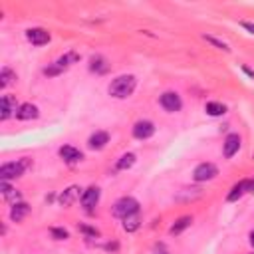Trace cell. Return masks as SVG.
<instances>
[{
	"label": "cell",
	"mask_w": 254,
	"mask_h": 254,
	"mask_svg": "<svg viewBox=\"0 0 254 254\" xmlns=\"http://www.w3.org/2000/svg\"><path fill=\"white\" fill-rule=\"evenodd\" d=\"M135 85H137L135 75H119L109 83V95L117 99H125L135 91Z\"/></svg>",
	"instance_id": "obj_1"
},
{
	"label": "cell",
	"mask_w": 254,
	"mask_h": 254,
	"mask_svg": "<svg viewBox=\"0 0 254 254\" xmlns=\"http://www.w3.org/2000/svg\"><path fill=\"white\" fill-rule=\"evenodd\" d=\"M30 167V159H20L16 163H4L0 167V179L2 181H10V179H18L22 177V173Z\"/></svg>",
	"instance_id": "obj_2"
},
{
	"label": "cell",
	"mask_w": 254,
	"mask_h": 254,
	"mask_svg": "<svg viewBox=\"0 0 254 254\" xmlns=\"http://www.w3.org/2000/svg\"><path fill=\"white\" fill-rule=\"evenodd\" d=\"M113 216L115 218H125V216H129V214H133V212H139V202L135 200V198H131V196H123V198H119L115 204H113Z\"/></svg>",
	"instance_id": "obj_3"
},
{
	"label": "cell",
	"mask_w": 254,
	"mask_h": 254,
	"mask_svg": "<svg viewBox=\"0 0 254 254\" xmlns=\"http://www.w3.org/2000/svg\"><path fill=\"white\" fill-rule=\"evenodd\" d=\"M216 175H218V169H216V165H212V163H200V165H196V169L192 171V179H194L196 183L212 181Z\"/></svg>",
	"instance_id": "obj_4"
},
{
	"label": "cell",
	"mask_w": 254,
	"mask_h": 254,
	"mask_svg": "<svg viewBox=\"0 0 254 254\" xmlns=\"http://www.w3.org/2000/svg\"><path fill=\"white\" fill-rule=\"evenodd\" d=\"M161 107H163L165 111H169V113H175V111H179V109L183 107V101H181L179 93H175V91H165V93L161 95Z\"/></svg>",
	"instance_id": "obj_5"
},
{
	"label": "cell",
	"mask_w": 254,
	"mask_h": 254,
	"mask_svg": "<svg viewBox=\"0 0 254 254\" xmlns=\"http://www.w3.org/2000/svg\"><path fill=\"white\" fill-rule=\"evenodd\" d=\"M153 133H155V125L151 123V121H147V119H143V121H137L135 125H133V137L135 139H149V137H153Z\"/></svg>",
	"instance_id": "obj_6"
},
{
	"label": "cell",
	"mask_w": 254,
	"mask_h": 254,
	"mask_svg": "<svg viewBox=\"0 0 254 254\" xmlns=\"http://www.w3.org/2000/svg\"><path fill=\"white\" fill-rule=\"evenodd\" d=\"M26 38H28V42H32L34 46H44V44L50 42V32L44 30V28H30V30L26 32Z\"/></svg>",
	"instance_id": "obj_7"
},
{
	"label": "cell",
	"mask_w": 254,
	"mask_h": 254,
	"mask_svg": "<svg viewBox=\"0 0 254 254\" xmlns=\"http://www.w3.org/2000/svg\"><path fill=\"white\" fill-rule=\"evenodd\" d=\"M60 157H62L67 165H75V163H79V161L83 159L81 151L75 149V147H71V145H64V147H60Z\"/></svg>",
	"instance_id": "obj_8"
},
{
	"label": "cell",
	"mask_w": 254,
	"mask_h": 254,
	"mask_svg": "<svg viewBox=\"0 0 254 254\" xmlns=\"http://www.w3.org/2000/svg\"><path fill=\"white\" fill-rule=\"evenodd\" d=\"M238 149H240V137H238V133H228L226 139H224V157L226 159L234 157L238 153Z\"/></svg>",
	"instance_id": "obj_9"
},
{
	"label": "cell",
	"mask_w": 254,
	"mask_h": 254,
	"mask_svg": "<svg viewBox=\"0 0 254 254\" xmlns=\"http://www.w3.org/2000/svg\"><path fill=\"white\" fill-rule=\"evenodd\" d=\"M18 109H16V99L12 97V95H4L2 99H0V119L2 121H6L12 113H16Z\"/></svg>",
	"instance_id": "obj_10"
},
{
	"label": "cell",
	"mask_w": 254,
	"mask_h": 254,
	"mask_svg": "<svg viewBox=\"0 0 254 254\" xmlns=\"http://www.w3.org/2000/svg\"><path fill=\"white\" fill-rule=\"evenodd\" d=\"M97 200H99V189H97V187H87V189L81 192V204H83L87 210H91V208L97 204Z\"/></svg>",
	"instance_id": "obj_11"
},
{
	"label": "cell",
	"mask_w": 254,
	"mask_h": 254,
	"mask_svg": "<svg viewBox=\"0 0 254 254\" xmlns=\"http://www.w3.org/2000/svg\"><path fill=\"white\" fill-rule=\"evenodd\" d=\"M107 143H109V135H107L105 131H95V133L87 139V147H89V149H93V151L103 149Z\"/></svg>",
	"instance_id": "obj_12"
},
{
	"label": "cell",
	"mask_w": 254,
	"mask_h": 254,
	"mask_svg": "<svg viewBox=\"0 0 254 254\" xmlns=\"http://www.w3.org/2000/svg\"><path fill=\"white\" fill-rule=\"evenodd\" d=\"M79 190H81V189H79L77 185H71V187H67V189H65V190H64V192L58 196L60 204H62V206H69V204H71L75 198H81V196H79Z\"/></svg>",
	"instance_id": "obj_13"
},
{
	"label": "cell",
	"mask_w": 254,
	"mask_h": 254,
	"mask_svg": "<svg viewBox=\"0 0 254 254\" xmlns=\"http://www.w3.org/2000/svg\"><path fill=\"white\" fill-rule=\"evenodd\" d=\"M16 117L22 119V121H30V119H36L38 117V107L32 105V103H22L16 111Z\"/></svg>",
	"instance_id": "obj_14"
},
{
	"label": "cell",
	"mask_w": 254,
	"mask_h": 254,
	"mask_svg": "<svg viewBox=\"0 0 254 254\" xmlns=\"http://www.w3.org/2000/svg\"><path fill=\"white\" fill-rule=\"evenodd\" d=\"M28 212H30V206L20 200V202H14V204H12V208H10V218H12L14 222H20Z\"/></svg>",
	"instance_id": "obj_15"
},
{
	"label": "cell",
	"mask_w": 254,
	"mask_h": 254,
	"mask_svg": "<svg viewBox=\"0 0 254 254\" xmlns=\"http://www.w3.org/2000/svg\"><path fill=\"white\" fill-rule=\"evenodd\" d=\"M244 192H248V181H240V183H236V185L230 189V192L226 194V200H228V202H234V200H238Z\"/></svg>",
	"instance_id": "obj_16"
},
{
	"label": "cell",
	"mask_w": 254,
	"mask_h": 254,
	"mask_svg": "<svg viewBox=\"0 0 254 254\" xmlns=\"http://www.w3.org/2000/svg\"><path fill=\"white\" fill-rule=\"evenodd\" d=\"M139 226H141V214L139 212H133V214L123 218V230L125 232H135Z\"/></svg>",
	"instance_id": "obj_17"
},
{
	"label": "cell",
	"mask_w": 254,
	"mask_h": 254,
	"mask_svg": "<svg viewBox=\"0 0 254 254\" xmlns=\"http://www.w3.org/2000/svg\"><path fill=\"white\" fill-rule=\"evenodd\" d=\"M89 69L95 71V73H105V71L109 69V65H107L105 58H101V56H91V60H89Z\"/></svg>",
	"instance_id": "obj_18"
},
{
	"label": "cell",
	"mask_w": 254,
	"mask_h": 254,
	"mask_svg": "<svg viewBox=\"0 0 254 254\" xmlns=\"http://www.w3.org/2000/svg\"><path fill=\"white\" fill-rule=\"evenodd\" d=\"M0 189H2V194H4V198H6V200H10V202H20V192H18L16 189H12L6 181H2Z\"/></svg>",
	"instance_id": "obj_19"
},
{
	"label": "cell",
	"mask_w": 254,
	"mask_h": 254,
	"mask_svg": "<svg viewBox=\"0 0 254 254\" xmlns=\"http://www.w3.org/2000/svg\"><path fill=\"white\" fill-rule=\"evenodd\" d=\"M190 222H192V218H190V216H181V218H179V220L169 228V232H171L173 236H177V234H181L185 228H189V226H190Z\"/></svg>",
	"instance_id": "obj_20"
},
{
	"label": "cell",
	"mask_w": 254,
	"mask_h": 254,
	"mask_svg": "<svg viewBox=\"0 0 254 254\" xmlns=\"http://www.w3.org/2000/svg\"><path fill=\"white\" fill-rule=\"evenodd\" d=\"M135 159H137L135 153H125V155L119 157V161H117L115 167H117L119 171H127V169H131V167L135 165Z\"/></svg>",
	"instance_id": "obj_21"
},
{
	"label": "cell",
	"mask_w": 254,
	"mask_h": 254,
	"mask_svg": "<svg viewBox=\"0 0 254 254\" xmlns=\"http://www.w3.org/2000/svg\"><path fill=\"white\" fill-rule=\"evenodd\" d=\"M206 113L208 115H212V117H218V115H224L226 113V107L222 105V103H218V101H210V103H206Z\"/></svg>",
	"instance_id": "obj_22"
},
{
	"label": "cell",
	"mask_w": 254,
	"mask_h": 254,
	"mask_svg": "<svg viewBox=\"0 0 254 254\" xmlns=\"http://www.w3.org/2000/svg\"><path fill=\"white\" fill-rule=\"evenodd\" d=\"M14 79H16V73L10 67H2V71H0V87H8Z\"/></svg>",
	"instance_id": "obj_23"
},
{
	"label": "cell",
	"mask_w": 254,
	"mask_h": 254,
	"mask_svg": "<svg viewBox=\"0 0 254 254\" xmlns=\"http://www.w3.org/2000/svg\"><path fill=\"white\" fill-rule=\"evenodd\" d=\"M202 40L204 42H208V44H212L214 48H218V50H222V52H230V48H228V44L226 42H222V40H218V38H214V36H202Z\"/></svg>",
	"instance_id": "obj_24"
},
{
	"label": "cell",
	"mask_w": 254,
	"mask_h": 254,
	"mask_svg": "<svg viewBox=\"0 0 254 254\" xmlns=\"http://www.w3.org/2000/svg\"><path fill=\"white\" fill-rule=\"evenodd\" d=\"M50 234H52L56 240H65V238L69 236V232H67L65 228H52V230H50Z\"/></svg>",
	"instance_id": "obj_25"
},
{
	"label": "cell",
	"mask_w": 254,
	"mask_h": 254,
	"mask_svg": "<svg viewBox=\"0 0 254 254\" xmlns=\"http://www.w3.org/2000/svg\"><path fill=\"white\" fill-rule=\"evenodd\" d=\"M79 230L85 232V234H89V236H97V234H99L95 228H89V226H79Z\"/></svg>",
	"instance_id": "obj_26"
},
{
	"label": "cell",
	"mask_w": 254,
	"mask_h": 254,
	"mask_svg": "<svg viewBox=\"0 0 254 254\" xmlns=\"http://www.w3.org/2000/svg\"><path fill=\"white\" fill-rule=\"evenodd\" d=\"M240 26H242L244 30H248L250 34H254V24H252V22H240Z\"/></svg>",
	"instance_id": "obj_27"
},
{
	"label": "cell",
	"mask_w": 254,
	"mask_h": 254,
	"mask_svg": "<svg viewBox=\"0 0 254 254\" xmlns=\"http://www.w3.org/2000/svg\"><path fill=\"white\" fill-rule=\"evenodd\" d=\"M242 71H244V73H246L248 77H252V79H254V71H252L250 67H246V65H244V67H242Z\"/></svg>",
	"instance_id": "obj_28"
},
{
	"label": "cell",
	"mask_w": 254,
	"mask_h": 254,
	"mask_svg": "<svg viewBox=\"0 0 254 254\" xmlns=\"http://www.w3.org/2000/svg\"><path fill=\"white\" fill-rule=\"evenodd\" d=\"M248 192H254V179L248 181Z\"/></svg>",
	"instance_id": "obj_29"
},
{
	"label": "cell",
	"mask_w": 254,
	"mask_h": 254,
	"mask_svg": "<svg viewBox=\"0 0 254 254\" xmlns=\"http://www.w3.org/2000/svg\"><path fill=\"white\" fill-rule=\"evenodd\" d=\"M250 244H252V246H254V230H252V232H250Z\"/></svg>",
	"instance_id": "obj_30"
},
{
	"label": "cell",
	"mask_w": 254,
	"mask_h": 254,
	"mask_svg": "<svg viewBox=\"0 0 254 254\" xmlns=\"http://www.w3.org/2000/svg\"><path fill=\"white\" fill-rule=\"evenodd\" d=\"M157 254H169V252H157Z\"/></svg>",
	"instance_id": "obj_31"
}]
</instances>
